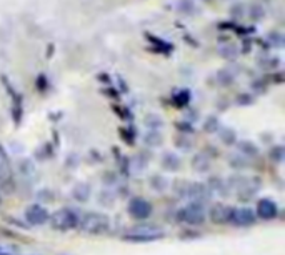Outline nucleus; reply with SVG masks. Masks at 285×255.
Instances as JSON below:
<instances>
[{
	"mask_svg": "<svg viewBox=\"0 0 285 255\" xmlns=\"http://www.w3.org/2000/svg\"><path fill=\"white\" fill-rule=\"evenodd\" d=\"M48 210L45 207H42L39 204H34L27 207L25 210V220L30 223V225H44V223L48 222Z\"/></svg>",
	"mask_w": 285,
	"mask_h": 255,
	"instance_id": "obj_7",
	"label": "nucleus"
},
{
	"mask_svg": "<svg viewBox=\"0 0 285 255\" xmlns=\"http://www.w3.org/2000/svg\"><path fill=\"white\" fill-rule=\"evenodd\" d=\"M78 227L82 229V232H86L89 235H102L110 227V220H108V217L105 214L90 212V214H86L80 218Z\"/></svg>",
	"mask_w": 285,
	"mask_h": 255,
	"instance_id": "obj_1",
	"label": "nucleus"
},
{
	"mask_svg": "<svg viewBox=\"0 0 285 255\" xmlns=\"http://www.w3.org/2000/svg\"><path fill=\"white\" fill-rule=\"evenodd\" d=\"M247 14H248V17H250V20L259 22V20H262L264 17H265V10H264L262 5L253 4V5H250V7H248Z\"/></svg>",
	"mask_w": 285,
	"mask_h": 255,
	"instance_id": "obj_11",
	"label": "nucleus"
},
{
	"mask_svg": "<svg viewBox=\"0 0 285 255\" xmlns=\"http://www.w3.org/2000/svg\"><path fill=\"white\" fill-rule=\"evenodd\" d=\"M217 78H219V82H220L222 85H229V83L234 82V75L230 74L229 70H220V72H219V77H217Z\"/></svg>",
	"mask_w": 285,
	"mask_h": 255,
	"instance_id": "obj_14",
	"label": "nucleus"
},
{
	"mask_svg": "<svg viewBox=\"0 0 285 255\" xmlns=\"http://www.w3.org/2000/svg\"><path fill=\"white\" fill-rule=\"evenodd\" d=\"M0 204H2V197H0Z\"/></svg>",
	"mask_w": 285,
	"mask_h": 255,
	"instance_id": "obj_16",
	"label": "nucleus"
},
{
	"mask_svg": "<svg viewBox=\"0 0 285 255\" xmlns=\"http://www.w3.org/2000/svg\"><path fill=\"white\" fill-rule=\"evenodd\" d=\"M127 210H129L130 217H133L135 220H145V218H149L150 215H152L154 207H152V204H150L149 200L135 197V199H132L129 202V207H127Z\"/></svg>",
	"mask_w": 285,
	"mask_h": 255,
	"instance_id": "obj_4",
	"label": "nucleus"
},
{
	"mask_svg": "<svg viewBox=\"0 0 285 255\" xmlns=\"http://www.w3.org/2000/svg\"><path fill=\"white\" fill-rule=\"evenodd\" d=\"M247 14V7L244 4H234L232 7H230V17H232V19H242V17H244Z\"/></svg>",
	"mask_w": 285,
	"mask_h": 255,
	"instance_id": "obj_12",
	"label": "nucleus"
},
{
	"mask_svg": "<svg viewBox=\"0 0 285 255\" xmlns=\"http://www.w3.org/2000/svg\"><path fill=\"white\" fill-rule=\"evenodd\" d=\"M177 218L187 225H202L205 222V209L198 202H192L179 210Z\"/></svg>",
	"mask_w": 285,
	"mask_h": 255,
	"instance_id": "obj_2",
	"label": "nucleus"
},
{
	"mask_svg": "<svg viewBox=\"0 0 285 255\" xmlns=\"http://www.w3.org/2000/svg\"><path fill=\"white\" fill-rule=\"evenodd\" d=\"M177 10L184 15H193L195 14L197 7H195V4H193V0H179Z\"/></svg>",
	"mask_w": 285,
	"mask_h": 255,
	"instance_id": "obj_10",
	"label": "nucleus"
},
{
	"mask_svg": "<svg viewBox=\"0 0 285 255\" xmlns=\"http://www.w3.org/2000/svg\"><path fill=\"white\" fill-rule=\"evenodd\" d=\"M52 227L55 230H70L78 227V222H80V217H78L77 212L72 209H62L57 210L55 214L50 217Z\"/></svg>",
	"mask_w": 285,
	"mask_h": 255,
	"instance_id": "obj_3",
	"label": "nucleus"
},
{
	"mask_svg": "<svg viewBox=\"0 0 285 255\" xmlns=\"http://www.w3.org/2000/svg\"><path fill=\"white\" fill-rule=\"evenodd\" d=\"M162 232L160 230H152V229H135L132 230V232L125 234L124 235V240H129V242H138V244H142V242H152V240H159L162 239Z\"/></svg>",
	"mask_w": 285,
	"mask_h": 255,
	"instance_id": "obj_6",
	"label": "nucleus"
},
{
	"mask_svg": "<svg viewBox=\"0 0 285 255\" xmlns=\"http://www.w3.org/2000/svg\"><path fill=\"white\" fill-rule=\"evenodd\" d=\"M230 212H232V209L227 207V205L215 204L214 207L210 209L212 222H215V223H229V220H230Z\"/></svg>",
	"mask_w": 285,
	"mask_h": 255,
	"instance_id": "obj_9",
	"label": "nucleus"
},
{
	"mask_svg": "<svg viewBox=\"0 0 285 255\" xmlns=\"http://www.w3.org/2000/svg\"><path fill=\"white\" fill-rule=\"evenodd\" d=\"M278 214V207L274 200L270 199H262L257 202V214L262 220H272V218H275Z\"/></svg>",
	"mask_w": 285,
	"mask_h": 255,
	"instance_id": "obj_8",
	"label": "nucleus"
},
{
	"mask_svg": "<svg viewBox=\"0 0 285 255\" xmlns=\"http://www.w3.org/2000/svg\"><path fill=\"white\" fill-rule=\"evenodd\" d=\"M269 40H270L274 45H277V47H280V45L283 44V37H282V34H278V32L269 34Z\"/></svg>",
	"mask_w": 285,
	"mask_h": 255,
	"instance_id": "obj_15",
	"label": "nucleus"
},
{
	"mask_svg": "<svg viewBox=\"0 0 285 255\" xmlns=\"http://www.w3.org/2000/svg\"><path fill=\"white\" fill-rule=\"evenodd\" d=\"M255 218L257 215L252 209L239 207V209H232V212H230L229 223H234V225H239V227H248L255 222Z\"/></svg>",
	"mask_w": 285,
	"mask_h": 255,
	"instance_id": "obj_5",
	"label": "nucleus"
},
{
	"mask_svg": "<svg viewBox=\"0 0 285 255\" xmlns=\"http://www.w3.org/2000/svg\"><path fill=\"white\" fill-rule=\"evenodd\" d=\"M0 255H9V253H0Z\"/></svg>",
	"mask_w": 285,
	"mask_h": 255,
	"instance_id": "obj_17",
	"label": "nucleus"
},
{
	"mask_svg": "<svg viewBox=\"0 0 285 255\" xmlns=\"http://www.w3.org/2000/svg\"><path fill=\"white\" fill-rule=\"evenodd\" d=\"M219 53H220V57L223 59H235L237 57V48H235L234 45H222L219 48Z\"/></svg>",
	"mask_w": 285,
	"mask_h": 255,
	"instance_id": "obj_13",
	"label": "nucleus"
},
{
	"mask_svg": "<svg viewBox=\"0 0 285 255\" xmlns=\"http://www.w3.org/2000/svg\"><path fill=\"white\" fill-rule=\"evenodd\" d=\"M205 2H210V0H205Z\"/></svg>",
	"mask_w": 285,
	"mask_h": 255,
	"instance_id": "obj_18",
	"label": "nucleus"
}]
</instances>
